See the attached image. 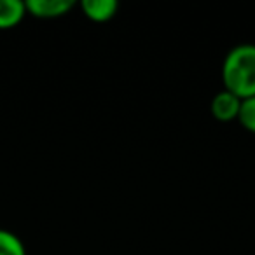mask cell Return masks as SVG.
<instances>
[{"label":"cell","instance_id":"1","mask_svg":"<svg viewBox=\"0 0 255 255\" xmlns=\"http://www.w3.org/2000/svg\"><path fill=\"white\" fill-rule=\"evenodd\" d=\"M226 91L247 100L255 96V46L241 44L226 56L222 65Z\"/></svg>","mask_w":255,"mask_h":255},{"label":"cell","instance_id":"2","mask_svg":"<svg viewBox=\"0 0 255 255\" xmlns=\"http://www.w3.org/2000/svg\"><path fill=\"white\" fill-rule=\"evenodd\" d=\"M25 7L35 18L53 19L67 14L74 7V2L70 0H30L25 4Z\"/></svg>","mask_w":255,"mask_h":255},{"label":"cell","instance_id":"3","mask_svg":"<svg viewBox=\"0 0 255 255\" xmlns=\"http://www.w3.org/2000/svg\"><path fill=\"white\" fill-rule=\"evenodd\" d=\"M241 109V98L229 91H220L215 98L212 100V114L215 119L222 121V123H229V121L238 119Z\"/></svg>","mask_w":255,"mask_h":255},{"label":"cell","instance_id":"4","mask_svg":"<svg viewBox=\"0 0 255 255\" xmlns=\"http://www.w3.org/2000/svg\"><path fill=\"white\" fill-rule=\"evenodd\" d=\"M82 11L91 21L105 23L110 21L119 11V4L116 0H84Z\"/></svg>","mask_w":255,"mask_h":255},{"label":"cell","instance_id":"5","mask_svg":"<svg viewBox=\"0 0 255 255\" xmlns=\"http://www.w3.org/2000/svg\"><path fill=\"white\" fill-rule=\"evenodd\" d=\"M26 7L19 0H0V30L14 28L25 18Z\"/></svg>","mask_w":255,"mask_h":255},{"label":"cell","instance_id":"6","mask_svg":"<svg viewBox=\"0 0 255 255\" xmlns=\"http://www.w3.org/2000/svg\"><path fill=\"white\" fill-rule=\"evenodd\" d=\"M0 255H26V252L16 234L0 229Z\"/></svg>","mask_w":255,"mask_h":255},{"label":"cell","instance_id":"7","mask_svg":"<svg viewBox=\"0 0 255 255\" xmlns=\"http://www.w3.org/2000/svg\"><path fill=\"white\" fill-rule=\"evenodd\" d=\"M238 119L243 124V128H247L248 131L255 133V96L241 100V109Z\"/></svg>","mask_w":255,"mask_h":255}]
</instances>
